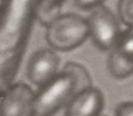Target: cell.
<instances>
[{
    "label": "cell",
    "instance_id": "6da1fadb",
    "mask_svg": "<svg viewBox=\"0 0 133 116\" xmlns=\"http://www.w3.org/2000/svg\"><path fill=\"white\" fill-rule=\"evenodd\" d=\"M90 87L92 80L87 69L77 62H66L61 71L36 93L35 116H52L66 107L77 93Z\"/></svg>",
    "mask_w": 133,
    "mask_h": 116
},
{
    "label": "cell",
    "instance_id": "7a4b0ae2",
    "mask_svg": "<svg viewBox=\"0 0 133 116\" xmlns=\"http://www.w3.org/2000/svg\"><path fill=\"white\" fill-rule=\"evenodd\" d=\"M88 36V21L77 13L60 15L46 30V39L49 46L62 52L78 48Z\"/></svg>",
    "mask_w": 133,
    "mask_h": 116
},
{
    "label": "cell",
    "instance_id": "3957f363",
    "mask_svg": "<svg viewBox=\"0 0 133 116\" xmlns=\"http://www.w3.org/2000/svg\"><path fill=\"white\" fill-rule=\"evenodd\" d=\"M87 21L89 25V36L94 44L102 51L112 50L122 32L118 21L112 11L101 4L91 9Z\"/></svg>",
    "mask_w": 133,
    "mask_h": 116
},
{
    "label": "cell",
    "instance_id": "277c9868",
    "mask_svg": "<svg viewBox=\"0 0 133 116\" xmlns=\"http://www.w3.org/2000/svg\"><path fill=\"white\" fill-rule=\"evenodd\" d=\"M35 97L26 83H12L0 97V116H35Z\"/></svg>",
    "mask_w": 133,
    "mask_h": 116
},
{
    "label": "cell",
    "instance_id": "5b68a950",
    "mask_svg": "<svg viewBox=\"0 0 133 116\" xmlns=\"http://www.w3.org/2000/svg\"><path fill=\"white\" fill-rule=\"evenodd\" d=\"M59 56L52 49H41L30 58L27 66V77L31 83L39 88L49 83L57 74Z\"/></svg>",
    "mask_w": 133,
    "mask_h": 116
},
{
    "label": "cell",
    "instance_id": "8992f818",
    "mask_svg": "<svg viewBox=\"0 0 133 116\" xmlns=\"http://www.w3.org/2000/svg\"><path fill=\"white\" fill-rule=\"evenodd\" d=\"M104 107V96L98 88H87L77 93L65 107L64 116H98Z\"/></svg>",
    "mask_w": 133,
    "mask_h": 116
},
{
    "label": "cell",
    "instance_id": "52a82bcc",
    "mask_svg": "<svg viewBox=\"0 0 133 116\" xmlns=\"http://www.w3.org/2000/svg\"><path fill=\"white\" fill-rule=\"evenodd\" d=\"M107 66L110 75L115 79H125L133 74V59L116 48L110 50Z\"/></svg>",
    "mask_w": 133,
    "mask_h": 116
},
{
    "label": "cell",
    "instance_id": "ba28073f",
    "mask_svg": "<svg viewBox=\"0 0 133 116\" xmlns=\"http://www.w3.org/2000/svg\"><path fill=\"white\" fill-rule=\"evenodd\" d=\"M60 8L61 5L59 4H55L47 0H42V2L37 6L36 18L43 26L48 27L53 21H55L61 15Z\"/></svg>",
    "mask_w": 133,
    "mask_h": 116
},
{
    "label": "cell",
    "instance_id": "9c48e42d",
    "mask_svg": "<svg viewBox=\"0 0 133 116\" xmlns=\"http://www.w3.org/2000/svg\"><path fill=\"white\" fill-rule=\"evenodd\" d=\"M114 48L133 59V26L127 27V29L121 32Z\"/></svg>",
    "mask_w": 133,
    "mask_h": 116
},
{
    "label": "cell",
    "instance_id": "30bf717a",
    "mask_svg": "<svg viewBox=\"0 0 133 116\" xmlns=\"http://www.w3.org/2000/svg\"><path fill=\"white\" fill-rule=\"evenodd\" d=\"M117 11L123 24L127 27L133 26V0H119Z\"/></svg>",
    "mask_w": 133,
    "mask_h": 116
},
{
    "label": "cell",
    "instance_id": "8fae6325",
    "mask_svg": "<svg viewBox=\"0 0 133 116\" xmlns=\"http://www.w3.org/2000/svg\"><path fill=\"white\" fill-rule=\"evenodd\" d=\"M115 116H133V102L119 104L116 107Z\"/></svg>",
    "mask_w": 133,
    "mask_h": 116
},
{
    "label": "cell",
    "instance_id": "7c38bea8",
    "mask_svg": "<svg viewBox=\"0 0 133 116\" xmlns=\"http://www.w3.org/2000/svg\"><path fill=\"white\" fill-rule=\"evenodd\" d=\"M104 0H74L75 5L81 9H94L95 7L103 4Z\"/></svg>",
    "mask_w": 133,
    "mask_h": 116
},
{
    "label": "cell",
    "instance_id": "4fadbf2b",
    "mask_svg": "<svg viewBox=\"0 0 133 116\" xmlns=\"http://www.w3.org/2000/svg\"><path fill=\"white\" fill-rule=\"evenodd\" d=\"M47 1L52 2V3H55V4H59V5H61L65 0H47Z\"/></svg>",
    "mask_w": 133,
    "mask_h": 116
},
{
    "label": "cell",
    "instance_id": "5bb4252c",
    "mask_svg": "<svg viewBox=\"0 0 133 116\" xmlns=\"http://www.w3.org/2000/svg\"><path fill=\"white\" fill-rule=\"evenodd\" d=\"M98 116H107V115H102V114H100V115H98Z\"/></svg>",
    "mask_w": 133,
    "mask_h": 116
}]
</instances>
